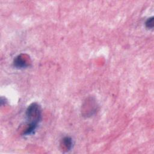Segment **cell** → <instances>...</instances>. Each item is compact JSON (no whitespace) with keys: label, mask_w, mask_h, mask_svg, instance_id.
<instances>
[{"label":"cell","mask_w":154,"mask_h":154,"mask_svg":"<svg viewBox=\"0 0 154 154\" xmlns=\"http://www.w3.org/2000/svg\"><path fill=\"white\" fill-rule=\"evenodd\" d=\"M14 66L18 69H23L26 67L28 64L26 60L22 57V55H19L16 57L14 60Z\"/></svg>","instance_id":"cell-2"},{"label":"cell","mask_w":154,"mask_h":154,"mask_svg":"<svg viewBox=\"0 0 154 154\" xmlns=\"http://www.w3.org/2000/svg\"><path fill=\"white\" fill-rule=\"evenodd\" d=\"M28 126L23 132L24 135H29L34 133L42 117L40 106L37 103L30 104L26 111Z\"/></svg>","instance_id":"cell-1"},{"label":"cell","mask_w":154,"mask_h":154,"mask_svg":"<svg viewBox=\"0 0 154 154\" xmlns=\"http://www.w3.org/2000/svg\"><path fill=\"white\" fill-rule=\"evenodd\" d=\"M153 19H154L153 17H151L147 19V20L146 22V26L147 28L152 29L153 28V26H154Z\"/></svg>","instance_id":"cell-4"},{"label":"cell","mask_w":154,"mask_h":154,"mask_svg":"<svg viewBox=\"0 0 154 154\" xmlns=\"http://www.w3.org/2000/svg\"><path fill=\"white\" fill-rule=\"evenodd\" d=\"M62 143H63V144L64 147L67 150V151L70 150L72 148L73 141H72V140L70 137H64L63 138Z\"/></svg>","instance_id":"cell-3"}]
</instances>
